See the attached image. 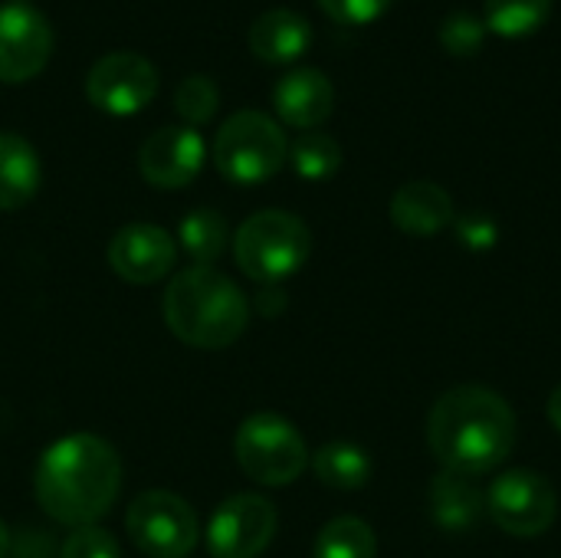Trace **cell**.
Masks as SVG:
<instances>
[{"label":"cell","instance_id":"cell-2","mask_svg":"<svg viewBox=\"0 0 561 558\" xmlns=\"http://www.w3.org/2000/svg\"><path fill=\"white\" fill-rule=\"evenodd\" d=\"M516 444V414L503 395L483 385L447 391L427 414V447L434 460L463 477L496 470Z\"/></svg>","mask_w":561,"mask_h":558},{"label":"cell","instance_id":"cell-24","mask_svg":"<svg viewBox=\"0 0 561 558\" xmlns=\"http://www.w3.org/2000/svg\"><path fill=\"white\" fill-rule=\"evenodd\" d=\"M220 109V92L210 76H187L174 92V112L187 128L210 122Z\"/></svg>","mask_w":561,"mask_h":558},{"label":"cell","instance_id":"cell-18","mask_svg":"<svg viewBox=\"0 0 561 558\" xmlns=\"http://www.w3.org/2000/svg\"><path fill=\"white\" fill-rule=\"evenodd\" d=\"M39 178L36 148L16 132H0V210L26 207L39 191Z\"/></svg>","mask_w":561,"mask_h":558},{"label":"cell","instance_id":"cell-12","mask_svg":"<svg viewBox=\"0 0 561 558\" xmlns=\"http://www.w3.org/2000/svg\"><path fill=\"white\" fill-rule=\"evenodd\" d=\"M112 273L131 286H154L174 276L178 240L158 224H125L105 250Z\"/></svg>","mask_w":561,"mask_h":558},{"label":"cell","instance_id":"cell-3","mask_svg":"<svg viewBox=\"0 0 561 558\" xmlns=\"http://www.w3.org/2000/svg\"><path fill=\"white\" fill-rule=\"evenodd\" d=\"M171 335L191 349H230L250 326V299L217 266L178 270L161 299Z\"/></svg>","mask_w":561,"mask_h":558},{"label":"cell","instance_id":"cell-16","mask_svg":"<svg viewBox=\"0 0 561 558\" xmlns=\"http://www.w3.org/2000/svg\"><path fill=\"white\" fill-rule=\"evenodd\" d=\"M312 46V26L299 10L276 7L253 20L250 26V49L256 59L270 66H289Z\"/></svg>","mask_w":561,"mask_h":558},{"label":"cell","instance_id":"cell-32","mask_svg":"<svg viewBox=\"0 0 561 558\" xmlns=\"http://www.w3.org/2000/svg\"><path fill=\"white\" fill-rule=\"evenodd\" d=\"M10 546H13V536H10L7 523L0 520V558H10Z\"/></svg>","mask_w":561,"mask_h":558},{"label":"cell","instance_id":"cell-11","mask_svg":"<svg viewBox=\"0 0 561 558\" xmlns=\"http://www.w3.org/2000/svg\"><path fill=\"white\" fill-rule=\"evenodd\" d=\"M53 56V26L30 3L0 7V82H26L46 69Z\"/></svg>","mask_w":561,"mask_h":558},{"label":"cell","instance_id":"cell-17","mask_svg":"<svg viewBox=\"0 0 561 558\" xmlns=\"http://www.w3.org/2000/svg\"><path fill=\"white\" fill-rule=\"evenodd\" d=\"M431 520L444 533H473L486 516V493L473 483V477L440 470L431 480Z\"/></svg>","mask_w":561,"mask_h":558},{"label":"cell","instance_id":"cell-20","mask_svg":"<svg viewBox=\"0 0 561 558\" xmlns=\"http://www.w3.org/2000/svg\"><path fill=\"white\" fill-rule=\"evenodd\" d=\"M319 483L332 487V490H362L371 480V457L348 441H332L325 447L316 451V457L309 460Z\"/></svg>","mask_w":561,"mask_h":558},{"label":"cell","instance_id":"cell-29","mask_svg":"<svg viewBox=\"0 0 561 558\" xmlns=\"http://www.w3.org/2000/svg\"><path fill=\"white\" fill-rule=\"evenodd\" d=\"M10 558H59V553H56V543H53L46 533H39V529L33 526V529H23V533L13 539Z\"/></svg>","mask_w":561,"mask_h":558},{"label":"cell","instance_id":"cell-28","mask_svg":"<svg viewBox=\"0 0 561 558\" xmlns=\"http://www.w3.org/2000/svg\"><path fill=\"white\" fill-rule=\"evenodd\" d=\"M457 237L470 247V250H490L500 237L493 217L480 214V210H470L457 220Z\"/></svg>","mask_w":561,"mask_h":558},{"label":"cell","instance_id":"cell-26","mask_svg":"<svg viewBox=\"0 0 561 558\" xmlns=\"http://www.w3.org/2000/svg\"><path fill=\"white\" fill-rule=\"evenodd\" d=\"M59 558H122V549L108 529L95 526H79L66 536L59 546Z\"/></svg>","mask_w":561,"mask_h":558},{"label":"cell","instance_id":"cell-1","mask_svg":"<svg viewBox=\"0 0 561 558\" xmlns=\"http://www.w3.org/2000/svg\"><path fill=\"white\" fill-rule=\"evenodd\" d=\"M33 493L53 523L69 529L95 526L122 493V457L95 434H66L43 451Z\"/></svg>","mask_w":561,"mask_h":558},{"label":"cell","instance_id":"cell-15","mask_svg":"<svg viewBox=\"0 0 561 558\" xmlns=\"http://www.w3.org/2000/svg\"><path fill=\"white\" fill-rule=\"evenodd\" d=\"M457 217L454 197L434 181H408L391 197V220L411 237H434Z\"/></svg>","mask_w":561,"mask_h":558},{"label":"cell","instance_id":"cell-8","mask_svg":"<svg viewBox=\"0 0 561 558\" xmlns=\"http://www.w3.org/2000/svg\"><path fill=\"white\" fill-rule=\"evenodd\" d=\"M559 497L536 470H506L486 490V516L510 536L536 539L552 529Z\"/></svg>","mask_w":561,"mask_h":558},{"label":"cell","instance_id":"cell-13","mask_svg":"<svg viewBox=\"0 0 561 558\" xmlns=\"http://www.w3.org/2000/svg\"><path fill=\"white\" fill-rule=\"evenodd\" d=\"M207 161V141L197 128L164 125L138 148V171L158 191L187 187Z\"/></svg>","mask_w":561,"mask_h":558},{"label":"cell","instance_id":"cell-22","mask_svg":"<svg viewBox=\"0 0 561 558\" xmlns=\"http://www.w3.org/2000/svg\"><path fill=\"white\" fill-rule=\"evenodd\" d=\"M378 539L371 526L358 516H335L316 536L312 558H375Z\"/></svg>","mask_w":561,"mask_h":558},{"label":"cell","instance_id":"cell-19","mask_svg":"<svg viewBox=\"0 0 561 558\" xmlns=\"http://www.w3.org/2000/svg\"><path fill=\"white\" fill-rule=\"evenodd\" d=\"M174 240H178V250H184L194 260V266H214L230 243V227L220 210L197 207L178 224Z\"/></svg>","mask_w":561,"mask_h":558},{"label":"cell","instance_id":"cell-27","mask_svg":"<svg viewBox=\"0 0 561 558\" xmlns=\"http://www.w3.org/2000/svg\"><path fill=\"white\" fill-rule=\"evenodd\" d=\"M394 0H319V7L345 26H368L388 13Z\"/></svg>","mask_w":561,"mask_h":558},{"label":"cell","instance_id":"cell-30","mask_svg":"<svg viewBox=\"0 0 561 558\" xmlns=\"http://www.w3.org/2000/svg\"><path fill=\"white\" fill-rule=\"evenodd\" d=\"M250 309H256L263 319H276V316L286 309V293L279 289V283L260 286V293H256V299H253V306H250Z\"/></svg>","mask_w":561,"mask_h":558},{"label":"cell","instance_id":"cell-5","mask_svg":"<svg viewBox=\"0 0 561 558\" xmlns=\"http://www.w3.org/2000/svg\"><path fill=\"white\" fill-rule=\"evenodd\" d=\"M289 161V141L276 118L256 109L233 112L214 138V164L217 171L240 187L263 184L283 171Z\"/></svg>","mask_w":561,"mask_h":558},{"label":"cell","instance_id":"cell-25","mask_svg":"<svg viewBox=\"0 0 561 558\" xmlns=\"http://www.w3.org/2000/svg\"><path fill=\"white\" fill-rule=\"evenodd\" d=\"M440 43L450 56H473L483 49L486 43V23L483 16L470 13V10H454L447 13V20L440 23Z\"/></svg>","mask_w":561,"mask_h":558},{"label":"cell","instance_id":"cell-21","mask_svg":"<svg viewBox=\"0 0 561 558\" xmlns=\"http://www.w3.org/2000/svg\"><path fill=\"white\" fill-rule=\"evenodd\" d=\"M552 0H486L483 23L500 39H526L546 26Z\"/></svg>","mask_w":561,"mask_h":558},{"label":"cell","instance_id":"cell-7","mask_svg":"<svg viewBox=\"0 0 561 558\" xmlns=\"http://www.w3.org/2000/svg\"><path fill=\"white\" fill-rule=\"evenodd\" d=\"M131 546L148 558H184L201 543L194 506L171 490H145L125 510Z\"/></svg>","mask_w":561,"mask_h":558},{"label":"cell","instance_id":"cell-9","mask_svg":"<svg viewBox=\"0 0 561 558\" xmlns=\"http://www.w3.org/2000/svg\"><path fill=\"white\" fill-rule=\"evenodd\" d=\"M276 529L279 513L266 497L233 493L214 510L204 543L214 558H260L276 539Z\"/></svg>","mask_w":561,"mask_h":558},{"label":"cell","instance_id":"cell-31","mask_svg":"<svg viewBox=\"0 0 561 558\" xmlns=\"http://www.w3.org/2000/svg\"><path fill=\"white\" fill-rule=\"evenodd\" d=\"M549 421H552V428L561 434V385L552 391V398H549Z\"/></svg>","mask_w":561,"mask_h":558},{"label":"cell","instance_id":"cell-33","mask_svg":"<svg viewBox=\"0 0 561 558\" xmlns=\"http://www.w3.org/2000/svg\"><path fill=\"white\" fill-rule=\"evenodd\" d=\"M10 3H30V0H10Z\"/></svg>","mask_w":561,"mask_h":558},{"label":"cell","instance_id":"cell-6","mask_svg":"<svg viewBox=\"0 0 561 558\" xmlns=\"http://www.w3.org/2000/svg\"><path fill=\"white\" fill-rule=\"evenodd\" d=\"M237 467L260 487H289L309 467L306 437L293 421L273 411L250 414L233 434Z\"/></svg>","mask_w":561,"mask_h":558},{"label":"cell","instance_id":"cell-23","mask_svg":"<svg viewBox=\"0 0 561 558\" xmlns=\"http://www.w3.org/2000/svg\"><path fill=\"white\" fill-rule=\"evenodd\" d=\"M289 161L302 181H329L342 168V145L316 128L289 145Z\"/></svg>","mask_w":561,"mask_h":558},{"label":"cell","instance_id":"cell-14","mask_svg":"<svg viewBox=\"0 0 561 558\" xmlns=\"http://www.w3.org/2000/svg\"><path fill=\"white\" fill-rule=\"evenodd\" d=\"M273 105L279 122L316 132L335 109V86L325 72L312 66H296L276 82Z\"/></svg>","mask_w":561,"mask_h":558},{"label":"cell","instance_id":"cell-4","mask_svg":"<svg viewBox=\"0 0 561 558\" xmlns=\"http://www.w3.org/2000/svg\"><path fill=\"white\" fill-rule=\"evenodd\" d=\"M312 253V234L306 220L289 210H256L237 227L233 260L243 276L260 286L296 276Z\"/></svg>","mask_w":561,"mask_h":558},{"label":"cell","instance_id":"cell-10","mask_svg":"<svg viewBox=\"0 0 561 558\" xmlns=\"http://www.w3.org/2000/svg\"><path fill=\"white\" fill-rule=\"evenodd\" d=\"M158 69L141 53H108L92 62L85 76V95L89 102L115 118L138 115L148 109L158 95Z\"/></svg>","mask_w":561,"mask_h":558}]
</instances>
